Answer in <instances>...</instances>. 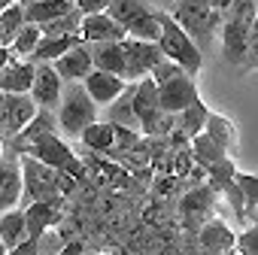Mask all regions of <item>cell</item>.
<instances>
[{
  "instance_id": "9a60e30c",
  "label": "cell",
  "mask_w": 258,
  "mask_h": 255,
  "mask_svg": "<svg viewBox=\"0 0 258 255\" xmlns=\"http://www.w3.org/2000/svg\"><path fill=\"white\" fill-rule=\"evenodd\" d=\"M52 67L58 70V76H61L64 82H82V79L94 70V61H91L88 43L82 40V43L70 46L64 55H58V58L52 61Z\"/></svg>"
},
{
  "instance_id": "ffe728a7",
  "label": "cell",
  "mask_w": 258,
  "mask_h": 255,
  "mask_svg": "<svg viewBox=\"0 0 258 255\" xmlns=\"http://www.w3.org/2000/svg\"><path fill=\"white\" fill-rule=\"evenodd\" d=\"M43 134H58V118H55V109H46V106H40L37 109V115L22 128V131L16 134V137H10L13 140V152H25V146L31 143V140H37V137H43Z\"/></svg>"
},
{
  "instance_id": "1f68e13d",
  "label": "cell",
  "mask_w": 258,
  "mask_h": 255,
  "mask_svg": "<svg viewBox=\"0 0 258 255\" xmlns=\"http://www.w3.org/2000/svg\"><path fill=\"white\" fill-rule=\"evenodd\" d=\"M40 37H43V31H40V25H34V22H28L16 37H13V43H10V52L16 55V58H28L34 49H37V43H40Z\"/></svg>"
},
{
  "instance_id": "44dd1931",
  "label": "cell",
  "mask_w": 258,
  "mask_h": 255,
  "mask_svg": "<svg viewBox=\"0 0 258 255\" xmlns=\"http://www.w3.org/2000/svg\"><path fill=\"white\" fill-rule=\"evenodd\" d=\"M91 61L97 70L106 73H124V40H100V43H88Z\"/></svg>"
},
{
  "instance_id": "e575fe53",
  "label": "cell",
  "mask_w": 258,
  "mask_h": 255,
  "mask_svg": "<svg viewBox=\"0 0 258 255\" xmlns=\"http://www.w3.org/2000/svg\"><path fill=\"white\" fill-rule=\"evenodd\" d=\"M234 252H243V255H258V222H255L249 231L237 234V246H234Z\"/></svg>"
},
{
  "instance_id": "7402d4cb",
  "label": "cell",
  "mask_w": 258,
  "mask_h": 255,
  "mask_svg": "<svg viewBox=\"0 0 258 255\" xmlns=\"http://www.w3.org/2000/svg\"><path fill=\"white\" fill-rule=\"evenodd\" d=\"M106 121L112 124H124V128H137L140 131V121H137V112H134V82H127L124 91L106 103Z\"/></svg>"
},
{
  "instance_id": "4fadbf2b",
  "label": "cell",
  "mask_w": 258,
  "mask_h": 255,
  "mask_svg": "<svg viewBox=\"0 0 258 255\" xmlns=\"http://www.w3.org/2000/svg\"><path fill=\"white\" fill-rule=\"evenodd\" d=\"M61 91H64V79L58 76V70L52 67V61H40L37 70H34V82H31L28 94L37 100V106L55 109L58 100H61Z\"/></svg>"
},
{
  "instance_id": "2e32d148",
  "label": "cell",
  "mask_w": 258,
  "mask_h": 255,
  "mask_svg": "<svg viewBox=\"0 0 258 255\" xmlns=\"http://www.w3.org/2000/svg\"><path fill=\"white\" fill-rule=\"evenodd\" d=\"M79 37H82L85 43H100V40H124L127 31L103 10V13H85V16H82Z\"/></svg>"
},
{
  "instance_id": "484cf974",
  "label": "cell",
  "mask_w": 258,
  "mask_h": 255,
  "mask_svg": "<svg viewBox=\"0 0 258 255\" xmlns=\"http://www.w3.org/2000/svg\"><path fill=\"white\" fill-rule=\"evenodd\" d=\"M188 152H191V161H198L201 167H210V164H216V161H222L228 155L207 131H201V134H195L188 140Z\"/></svg>"
},
{
  "instance_id": "9c48e42d",
  "label": "cell",
  "mask_w": 258,
  "mask_h": 255,
  "mask_svg": "<svg viewBox=\"0 0 258 255\" xmlns=\"http://www.w3.org/2000/svg\"><path fill=\"white\" fill-rule=\"evenodd\" d=\"M216 213V192L213 185L204 179L198 185H191L182 198H179V219L188 231H198L207 219H213Z\"/></svg>"
},
{
  "instance_id": "4dcf8cb0",
  "label": "cell",
  "mask_w": 258,
  "mask_h": 255,
  "mask_svg": "<svg viewBox=\"0 0 258 255\" xmlns=\"http://www.w3.org/2000/svg\"><path fill=\"white\" fill-rule=\"evenodd\" d=\"M13 207H22V164L19 161L7 173V179L0 182V213H7Z\"/></svg>"
},
{
  "instance_id": "8d00e7d4",
  "label": "cell",
  "mask_w": 258,
  "mask_h": 255,
  "mask_svg": "<svg viewBox=\"0 0 258 255\" xmlns=\"http://www.w3.org/2000/svg\"><path fill=\"white\" fill-rule=\"evenodd\" d=\"M76 7L82 13H103L109 7V0H76Z\"/></svg>"
},
{
  "instance_id": "d6a6232c",
  "label": "cell",
  "mask_w": 258,
  "mask_h": 255,
  "mask_svg": "<svg viewBox=\"0 0 258 255\" xmlns=\"http://www.w3.org/2000/svg\"><path fill=\"white\" fill-rule=\"evenodd\" d=\"M234 176H237V185H240V192L246 198V213L258 210V176L255 173H243V170H237Z\"/></svg>"
},
{
  "instance_id": "ba28073f",
  "label": "cell",
  "mask_w": 258,
  "mask_h": 255,
  "mask_svg": "<svg viewBox=\"0 0 258 255\" xmlns=\"http://www.w3.org/2000/svg\"><path fill=\"white\" fill-rule=\"evenodd\" d=\"M37 100L19 91H0V137H16L37 115Z\"/></svg>"
},
{
  "instance_id": "74e56055",
  "label": "cell",
  "mask_w": 258,
  "mask_h": 255,
  "mask_svg": "<svg viewBox=\"0 0 258 255\" xmlns=\"http://www.w3.org/2000/svg\"><path fill=\"white\" fill-rule=\"evenodd\" d=\"M10 255H37V243L25 237L19 246H13V249H10Z\"/></svg>"
},
{
  "instance_id": "5b68a950",
  "label": "cell",
  "mask_w": 258,
  "mask_h": 255,
  "mask_svg": "<svg viewBox=\"0 0 258 255\" xmlns=\"http://www.w3.org/2000/svg\"><path fill=\"white\" fill-rule=\"evenodd\" d=\"M106 13L127 31V37H137V40H158V34H161L158 10H152L146 0H109Z\"/></svg>"
},
{
  "instance_id": "8fae6325",
  "label": "cell",
  "mask_w": 258,
  "mask_h": 255,
  "mask_svg": "<svg viewBox=\"0 0 258 255\" xmlns=\"http://www.w3.org/2000/svg\"><path fill=\"white\" fill-rule=\"evenodd\" d=\"M134 112H137V121H140V131L143 134H152L158 118L164 115L161 103H158V85L152 76H143L134 82Z\"/></svg>"
},
{
  "instance_id": "bcb514c9",
  "label": "cell",
  "mask_w": 258,
  "mask_h": 255,
  "mask_svg": "<svg viewBox=\"0 0 258 255\" xmlns=\"http://www.w3.org/2000/svg\"><path fill=\"white\" fill-rule=\"evenodd\" d=\"M22 4H34V0H22Z\"/></svg>"
},
{
  "instance_id": "f546056e",
  "label": "cell",
  "mask_w": 258,
  "mask_h": 255,
  "mask_svg": "<svg viewBox=\"0 0 258 255\" xmlns=\"http://www.w3.org/2000/svg\"><path fill=\"white\" fill-rule=\"evenodd\" d=\"M28 25L25 19V4L22 0H13V4H7L4 10H0V28H4V46L13 43V37Z\"/></svg>"
},
{
  "instance_id": "52a82bcc",
  "label": "cell",
  "mask_w": 258,
  "mask_h": 255,
  "mask_svg": "<svg viewBox=\"0 0 258 255\" xmlns=\"http://www.w3.org/2000/svg\"><path fill=\"white\" fill-rule=\"evenodd\" d=\"M167 55L161 52L158 40H137V37H124V82H137L143 76L152 73V67L158 61H164Z\"/></svg>"
},
{
  "instance_id": "f6af8a7d",
  "label": "cell",
  "mask_w": 258,
  "mask_h": 255,
  "mask_svg": "<svg viewBox=\"0 0 258 255\" xmlns=\"http://www.w3.org/2000/svg\"><path fill=\"white\" fill-rule=\"evenodd\" d=\"M0 46H4V28H0Z\"/></svg>"
},
{
  "instance_id": "ab89813d",
  "label": "cell",
  "mask_w": 258,
  "mask_h": 255,
  "mask_svg": "<svg viewBox=\"0 0 258 255\" xmlns=\"http://www.w3.org/2000/svg\"><path fill=\"white\" fill-rule=\"evenodd\" d=\"M73 252H88V249L82 243H64L61 246V255H73Z\"/></svg>"
},
{
  "instance_id": "f1b7e54d",
  "label": "cell",
  "mask_w": 258,
  "mask_h": 255,
  "mask_svg": "<svg viewBox=\"0 0 258 255\" xmlns=\"http://www.w3.org/2000/svg\"><path fill=\"white\" fill-rule=\"evenodd\" d=\"M204 131L228 152V149H234L237 146V131H234V124H231V118H225L222 112H213L210 109V115H207V124H204Z\"/></svg>"
},
{
  "instance_id": "7c38bea8",
  "label": "cell",
  "mask_w": 258,
  "mask_h": 255,
  "mask_svg": "<svg viewBox=\"0 0 258 255\" xmlns=\"http://www.w3.org/2000/svg\"><path fill=\"white\" fill-rule=\"evenodd\" d=\"M28 222V240H40L49 228H55L64 216V201H28L22 204Z\"/></svg>"
},
{
  "instance_id": "e0dca14e",
  "label": "cell",
  "mask_w": 258,
  "mask_h": 255,
  "mask_svg": "<svg viewBox=\"0 0 258 255\" xmlns=\"http://www.w3.org/2000/svg\"><path fill=\"white\" fill-rule=\"evenodd\" d=\"M82 85H85V91L91 94V100L97 103V106H106L109 100H115L121 91H124V76H118V73H106V70H91L85 79H82Z\"/></svg>"
},
{
  "instance_id": "7a4b0ae2",
  "label": "cell",
  "mask_w": 258,
  "mask_h": 255,
  "mask_svg": "<svg viewBox=\"0 0 258 255\" xmlns=\"http://www.w3.org/2000/svg\"><path fill=\"white\" fill-rule=\"evenodd\" d=\"M170 16L188 31V37L198 43L201 52H207L222 31V10L210 7L207 0H176Z\"/></svg>"
},
{
  "instance_id": "7bdbcfd3",
  "label": "cell",
  "mask_w": 258,
  "mask_h": 255,
  "mask_svg": "<svg viewBox=\"0 0 258 255\" xmlns=\"http://www.w3.org/2000/svg\"><path fill=\"white\" fill-rule=\"evenodd\" d=\"M0 255H10V249H7V243H4V237H0Z\"/></svg>"
},
{
  "instance_id": "ac0fdd59",
  "label": "cell",
  "mask_w": 258,
  "mask_h": 255,
  "mask_svg": "<svg viewBox=\"0 0 258 255\" xmlns=\"http://www.w3.org/2000/svg\"><path fill=\"white\" fill-rule=\"evenodd\" d=\"M198 243H201V249L204 252H234V246H237V234L222 222V219H207L201 228H198Z\"/></svg>"
},
{
  "instance_id": "d4e9b609",
  "label": "cell",
  "mask_w": 258,
  "mask_h": 255,
  "mask_svg": "<svg viewBox=\"0 0 258 255\" xmlns=\"http://www.w3.org/2000/svg\"><path fill=\"white\" fill-rule=\"evenodd\" d=\"M76 43H82V37L79 34H67V37H40V43H37V49L28 55L34 64H40V61H55L58 55H64L70 46H76Z\"/></svg>"
},
{
  "instance_id": "6da1fadb",
  "label": "cell",
  "mask_w": 258,
  "mask_h": 255,
  "mask_svg": "<svg viewBox=\"0 0 258 255\" xmlns=\"http://www.w3.org/2000/svg\"><path fill=\"white\" fill-rule=\"evenodd\" d=\"M19 164H22V204L28 201H64L70 185L76 182L73 176L55 170L52 164L22 152L19 155Z\"/></svg>"
},
{
  "instance_id": "277c9868",
  "label": "cell",
  "mask_w": 258,
  "mask_h": 255,
  "mask_svg": "<svg viewBox=\"0 0 258 255\" xmlns=\"http://www.w3.org/2000/svg\"><path fill=\"white\" fill-rule=\"evenodd\" d=\"M158 22H161V34H158V46H161V52H164L170 61H176L185 73L198 76L201 67H204V52L198 49V43L188 37V31H185L170 13L158 10Z\"/></svg>"
},
{
  "instance_id": "4316f807",
  "label": "cell",
  "mask_w": 258,
  "mask_h": 255,
  "mask_svg": "<svg viewBox=\"0 0 258 255\" xmlns=\"http://www.w3.org/2000/svg\"><path fill=\"white\" fill-rule=\"evenodd\" d=\"M79 140H82L88 149H94V152H109L112 143H115V124L97 118V121H91L85 131L79 134Z\"/></svg>"
},
{
  "instance_id": "603a6c76",
  "label": "cell",
  "mask_w": 258,
  "mask_h": 255,
  "mask_svg": "<svg viewBox=\"0 0 258 255\" xmlns=\"http://www.w3.org/2000/svg\"><path fill=\"white\" fill-rule=\"evenodd\" d=\"M76 7V0H34V4H25V19L34 25H46L64 13H70Z\"/></svg>"
},
{
  "instance_id": "5bb4252c",
  "label": "cell",
  "mask_w": 258,
  "mask_h": 255,
  "mask_svg": "<svg viewBox=\"0 0 258 255\" xmlns=\"http://www.w3.org/2000/svg\"><path fill=\"white\" fill-rule=\"evenodd\" d=\"M219 37H222V58L228 64H234V67L246 64V55H249V25L231 16L228 22H222Z\"/></svg>"
},
{
  "instance_id": "b9f144b4",
  "label": "cell",
  "mask_w": 258,
  "mask_h": 255,
  "mask_svg": "<svg viewBox=\"0 0 258 255\" xmlns=\"http://www.w3.org/2000/svg\"><path fill=\"white\" fill-rule=\"evenodd\" d=\"M13 58V52H10V46H0V70H4V64Z\"/></svg>"
},
{
  "instance_id": "f35d334b",
  "label": "cell",
  "mask_w": 258,
  "mask_h": 255,
  "mask_svg": "<svg viewBox=\"0 0 258 255\" xmlns=\"http://www.w3.org/2000/svg\"><path fill=\"white\" fill-rule=\"evenodd\" d=\"M246 64H258V37H249V55Z\"/></svg>"
},
{
  "instance_id": "83f0119b",
  "label": "cell",
  "mask_w": 258,
  "mask_h": 255,
  "mask_svg": "<svg viewBox=\"0 0 258 255\" xmlns=\"http://www.w3.org/2000/svg\"><path fill=\"white\" fill-rule=\"evenodd\" d=\"M207 115H210V109H207V103L198 97V100H191L182 112H176V118H179V124H176V128H179V131H182L188 140H191L195 134H201V131H204Z\"/></svg>"
},
{
  "instance_id": "ee69618b",
  "label": "cell",
  "mask_w": 258,
  "mask_h": 255,
  "mask_svg": "<svg viewBox=\"0 0 258 255\" xmlns=\"http://www.w3.org/2000/svg\"><path fill=\"white\" fill-rule=\"evenodd\" d=\"M7 4H13V0H0V10H4V7H7Z\"/></svg>"
},
{
  "instance_id": "d6986e66",
  "label": "cell",
  "mask_w": 258,
  "mask_h": 255,
  "mask_svg": "<svg viewBox=\"0 0 258 255\" xmlns=\"http://www.w3.org/2000/svg\"><path fill=\"white\" fill-rule=\"evenodd\" d=\"M34 70L37 64L31 58H10L0 70V91H19V94H28L31 91V82H34Z\"/></svg>"
},
{
  "instance_id": "3957f363",
  "label": "cell",
  "mask_w": 258,
  "mask_h": 255,
  "mask_svg": "<svg viewBox=\"0 0 258 255\" xmlns=\"http://www.w3.org/2000/svg\"><path fill=\"white\" fill-rule=\"evenodd\" d=\"M55 118H58V131H64L67 137H76V140L91 121H97V103L91 100V94L85 91L82 82H64L61 100L55 106Z\"/></svg>"
},
{
  "instance_id": "60d3db41",
  "label": "cell",
  "mask_w": 258,
  "mask_h": 255,
  "mask_svg": "<svg viewBox=\"0 0 258 255\" xmlns=\"http://www.w3.org/2000/svg\"><path fill=\"white\" fill-rule=\"evenodd\" d=\"M210 7H216V10H222V13H228L231 7H234V0H207Z\"/></svg>"
},
{
  "instance_id": "836d02e7",
  "label": "cell",
  "mask_w": 258,
  "mask_h": 255,
  "mask_svg": "<svg viewBox=\"0 0 258 255\" xmlns=\"http://www.w3.org/2000/svg\"><path fill=\"white\" fill-rule=\"evenodd\" d=\"M140 134H143V131H137V128L115 124V143H112V149H137Z\"/></svg>"
},
{
  "instance_id": "d590c367",
  "label": "cell",
  "mask_w": 258,
  "mask_h": 255,
  "mask_svg": "<svg viewBox=\"0 0 258 255\" xmlns=\"http://www.w3.org/2000/svg\"><path fill=\"white\" fill-rule=\"evenodd\" d=\"M179 70H182V67H179L176 61H170V58H164V61H158V64L152 67V73H149V76H152L155 82H164V79H170V76H176Z\"/></svg>"
},
{
  "instance_id": "cb8c5ba5",
  "label": "cell",
  "mask_w": 258,
  "mask_h": 255,
  "mask_svg": "<svg viewBox=\"0 0 258 255\" xmlns=\"http://www.w3.org/2000/svg\"><path fill=\"white\" fill-rule=\"evenodd\" d=\"M0 237H4L7 249L19 246L28 237V222H25V210L22 207H13L7 213H0Z\"/></svg>"
},
{
  "instance_id": "8992f818",
  "label": "cell",
  "mask_w": 258,
  "mask_h": 255,
  "mask_svg": "<svg viewBox=\"0 0 258 255\" xmlns=\"http://www.w3.org/2000/svg\"><path fill=\"white\" fill-rule=\"evenodd\" d=\"M25 152L34 155V158H40V161H46V164H52L55 170H61V173H67V176H73V179H82V173H85V167H82V161L76 158V152H73L58 134H43V137L31 140V143L25 146Z\"/></svg>"
},
{
  "instance_id": "30bf717a",
  "label": "cell",
  "mask_w": 258,
  "mask_h": 255,
  "mask_svg": "<svg viewBox=\"0 0 258 255\" xmlns=\"http://www.w3.org/2000/svg\"><path fill=\"white\" fill-rule=\"evenodd\" d=\"M158 85V103L164 112H182L191 100H198V85H195V76L179 70L176 76L164 79V82H155Z\"/></svg>"
}]
</instances>
